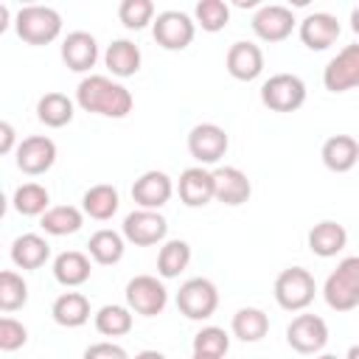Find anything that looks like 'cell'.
I'll return each mask as SVG.
<instances>
[{
  "label": "cell",
  "mask_w": 359,
  "mask_h": 359,
  "mask_svg": "<svg viewBox=\"0 0 359 359\" xmlns=\"http://www.w3.org/2000/svg\"><path fill=\"white\" fill-rule=\"evenodd\" d=\"M76 104L84 112H95L104 118H126L132 112L135 98L123 84L112 81L109 76L90 73L76 87Z\"/></svg>",
  "instance_id": "cell-1"
},
{
  "label": "cell",
  "mask_w": 359,
  "mask_h": 359,
  "mask_svg": "<svg viewBox=\"0 0 359 359\" xmlns=\"http://www.w3.org/2000/svg\"><path fill=\"white\" fill-rule=\"evenodd\" d=\"M323 297L334 311H353L359 306V258L348 255L323 283Z\"/></svg>",
  "instance_id": "cell-2"
},
{
  "label": "cell",
  "mask_w": 359,
  "mask_h": 359,
  "mask_svg": "<svg viewBox=\"0 0 359 359\" xmlns=\"http://www.w3.org/2000/svg\"><path fill=\"white\" fill-rule=\"evenodd\" d=\"M14 28L28 45H48L62 34V14L50 6H22L14 17Z\"/></svg>",
  "instance_id": "cell-3"
},
{
  "label": "cell",
  "mask_w": 359,
  "mask_h": 359,
  "mask_svg": "<svg viewBox=\"0 0 359 359\" xmlns=\"http://www.w3.org/2000/svg\"><path fill=\"white\" fill-rule=\"evenodd\" d=\"M317 294V280L303 266H289L275 278V303L283 311H303Z\"/></svg>",
  "instance_id": "cell-4"
},
{
  "label": "cell",
  "mask_w": 359,
  "mask_h": 359,
  "mask_svg": "<svg viewBox=\"0 0 359 359\" xmlns=\"http://www.w3.org/2000/svg\"><path fill=\"white\" fill-rule=\"evenodd\" d=\"M261 104L272 112H294L306 104V84L294 73H275L261 84Z\"/></svg>",
  "instance_id": "cell-5"
},
{
  "label": "cell",
  "mask_w": 359,
  "mask_h": 359,
  "mask_svg": "<svg viewBox=\"0 0 359 359\" xmlns=\"http://www.w3.org/2000/svg\"><path fill=\"white\" fill-rule=\"evenodd\" d=\"M177 309L188 320H208L219 309V289L208 278H188L177 292Z\"/></svg>",
  "instance_id": "cell-6"
},
{
  "label": "cell",
  "mask_w": 359,
  "mask_h": 359,
  "mask_svg": "<svg viewBox=\"0 0 359 359\" xmlns=\"http://www.w3.org/2000/svg\"><path fill=\"white\" fill-rule=\"evenodd\" d=\"M126 309L143 317H157L168 306V289L154 275H135L126 283Z\"/></svg>",
  "instance_id": "cell-7"
},
{
  "label": "cell",
  "mask_w": 359,
  "mask_h": 359,
  "mask_svg": "<svg viewBox=\"0 0 359 359\" xmlns=\"http://www.w3.org/2000/svg\"><path fill=\"white\" fill-rule=\"evenodd\" d=\"M151 34H154V42L160 48H165V50H182V48H188L194 42L196 25H194V20L185 11L168 8V11H160L151 20Z\"/></svg>",
  "instance_id": "cell-8"
},
{
  "label": "cell",
  "mask_w": 359,
  "mask_h": 359,
  "mask_svg": "<svg viewBox=\"0 0 359 359\" xmlns=\"http://www.w3.org/2000/svg\"><path fill=\"white\" fill-rule=\"evenodd\" d=\"M165 233H168V222H165V216H163L160 210H143V208L126 213V219H123V230H121L123 241H129V244H135V247H151V244H160V241L165 238Z\"/></svg>",
  "instance_id": "cell-9"
},
{
  "label": "cell",
  "mask_w": 359,
  "mask_h": 359,
  "mask_svg": "<svg viewBox=\"0 0 359 359\" xmlns=\"http://www.w3.org/2000/svg\"><path fill=\"white\" fill-rule=\"evenodd\" d=\"M286 342L289 348H294L297 353L314 356L325 348L328 342V325L320 314H297L289 325H286Z\"/></svg>",
  "instance_id": "cell-10"
},
{
  "label": "cell",
  "mask_w": 359,
  "mask_h": 359,
  "mask_svg": "<svg viewBox=\"0 0 359 359\" xmlns=\"http://www.w3.org/2000/svg\"><path fill=\"white\" fill-rule=\"evenodd\" d=\"M230 137L219 123H196L188 132V151L199 165H210L219 163L227 154Z\"/></svg>",
  "instance_id": "cell-11"
},
{
  "label": "cell",
  "mask_w": 359,
  "mask_h": 359,
  "mask_svg": "<svg viewBox=\"0 0 359 359\" xmlns=\"http://www.w3.org/2000/svg\"><path fill=\"white\" fill-rule=\"evenodd\" d=\"M14 157H17V168L22 174L39 177L56 163V143L48 135H31V137H22L17 143Z\"/></svg>",
  "instance_id": "cell-12"
},
{
  "label": "cell",
  "mask_w": 359,
  "mask_h": 359,
  "mask_svg": "<svg viewBox=\"0 0 359 359\" xmlns=\"http://www.w3.org/2000/svg\"><path fill=\"white\" fill-rule=\"evenodd\" d=\"M250 25H252V34L261 42H283L294 31L297 20H294L292 8L280 6V3H269V6H261L252 14V22Z\"/></svg>",
  "instance_id": "cell-13"
},
{
  "label": "cell",
  "mask_w": 359,
  "mask_h": 359,
  "mask_svg": "<svg viewBox=\"0 0 359 359\" xmlns=\"http://www.w3.org/2000/svg\"><path fill=\"white\" fill-rule=\"evenodd\" d=\"M323 84L331 93H348L359 84V45H345L323 70Z\"/></svg>",
  "instance_id": "cell-14"
},
{
  "label": "cell",
  "mask_w": 359,
  "mask_h": 359,
  "mask_svg": "<svg viewBox=\"0 0 359 359\" xmlns=\"http://www.w3.org/2000/svg\"><path fill=\"white\" fill-rule=\"evenodd\" d=\"M297 34H300V42L309 48V50H325L331 48L339 34H342V25L334 14L328 11H314V14H306L297 25Z\"/></svg>",
  "instance_id": "cell-15"
},
{
  "label": "cell",
  "mask_w": 359,
  "mask_h": 359,
  "mask_svg": "<svg viewBox=\"0 0 359 359\" xmlns=\"http://www.w3.org/2000/svg\"><path fill=\"white\" fill-rule=\"evenodd\" d=\"M171 194H174L171 177H168L165 171H157V168L143 171V174L135 180V185H132V199H135L137 208H143V210H160V208L171 199Z\"/></svg>",
  "instance_id": "cell-16"
},
{
  "label": "cell",
  "mask_w": 359,
  "mask_h": 359,
  "mask_svg": "<svg viewBox=\"0 0 359 359\" xmlns=\"http://www.w3.org/2000/svg\"><path fill=\"white\" fill-rule=\"evenodd\" d=\"M213 177V199H219L222 205H244L252 194V182L247 180V174L236 165H219L216 171H210Z\"/></svg>",
  "instance_id": "cell-17"
},
{
  "label": "cell",
  "mask_w": 359,
  "mask_h": 359,
  "mask_svg": "<svg viewBox=\"0 0 359 359\" xmlns=\"http://www.w3.org/2000/svg\"><path fill=\"white\" fill-rule=\"evenodd\" d=\"M224 65H227V73L236 79V81H252L261 76L264 70V50L255 45V42H247V39H238L227 48V56H224Z\"/></svg>",
  "instance_id": "cell-18"
},
{
  "label": "cell",
  "mask_w": 359,
  "mask_h": 359,
  "mask_svg": "<svg viewBox=\"0 0 359 359\" xmlns=\"http://www.w3.org/2000/svg\"><path fill=\"white\" fill-rule=\"evenodd\" d=\"M62 62L73 73H87L98 62V42L87 31H70L62 39Z\"/></svg>",
  "instance_id": "cell-19"
},
{
  "label": "cell",
  "mask_w": 359,
  "mask_h": 359,
  "mask_svg": "<svg viewBox=\"0 0 359 359\" xmlns=\"http://www.w3.org/2000/svg\"><path fill=\"white\" fill-rule=\"evenodd\" d=\"M177 194L188 208H205L213 199V177L205 165H191L180 174Z\"/></svg>",
  "instance_id": "cell-20"
},
{
  "label": "cell",
  "mask_w": 359,
  "mask_h": 359,
  "mask_svg": "<svg viewBox=\"0 0 359 359\" xmlns=\"http://www.w3.org/2000/svg\"><path fill=\"white\" fill-rule=\"evenodd\" d=\"M320 157H323V165H325L328 171L345 174V171H351V168L356 165V160H359V143H356V137H351V135H334V137H328V140L323 143Z\"/></svg>",
  "instance_id": "cell-21"
},
{
  "label": "cell",
  "mask_w": 359,
  "mask_h": 359,
  "mask_svg": "<svg viewBox=\"0 0 359 359\" xmlns=\"http://www.w3.org/2000/svg\"><path fill=\"white\" fill-rule=\"evenodd\" d=\"M118 208H121V194H118L115 185H107V182H98V185L87 188L84 196H81V213L95 219V222L112 219L118 213Z\"/></svg>",
  "instance_id": "cell-22"
},
{
  "label": "cell",
  "mask_w": 359,
  "mask_h": 359,
  "mask_svg": "<svg viewBox=\"0 0 359 359\" xmlns=\"http://www.w3.org/2000/svg\"><path fill=\"white\" fill-rule=\"evenodd\" d=\"M345 244H348V230L339 222L325 219V222H320V224H314L309 230V250L314 255H320V258L339 255L345 250Z\"/></svg>",
  "instance_id": "cell-23"
},
{
  "label": "cell",
  "mask_w": 359,
  "mask_h": 359,
  "mask_svg": "<svg viewBox=\"0 0 359 359\" xmlns=\"http://www.w3.org/2000/svg\"><path fill=\"white\" fill-rule=\"evenodd\" d=\"M50 258V244L39 233H22L11 244V264L17 269H39Z\"/></svg>",
  "instance_id": "cell-24"
},
{
  "label": "cell",
  "mask_w": 359,
  "mask_h": 359,
  "mask_svg": "<svg viewBox=\"0 0 359 359\" xmlns=\"http://www.w3.org/2000/svg\"><path fill=\"white\" fill-rule=\"evenodd\" d=\"M140 62H143L140 48H137L132 39H112V42L107 45L104 65H107V70H109L112 76L129 79V76H135V73L140 70Z\"/></svg>",
  "instance_id": "cell-25"
},
{
  "label": "cell",
  "mask_w": 359,
  "mask_h": 359,
  "mask_svg": "<svg viewBox=\"0 0 359 359\" xmlns=\"http://www.w3.org/2000/svg\"><path fill=\"white\" fill-rule=\"evenodd\" d=\"M90 272H93L90 255H84L79 250H65V252H59L53 258V278L62 286H67V289H76V286L87 283L90 280Z\"/></svg>",
  "instance_id": "cell-26"
},
{
  "label": "cell",
  "mask_w": 359,
  "mask_h": 359,
  "mask_svg": "<svg viewBox=\"0 0 359 359\" xmlns=\"http://www.w3.org/2000/svg\"><path fill=\"white\" fill-rule=\"evenodd\" d=\"M50 314L62 328H79L90 320V300L81 292H65L53 300Z\"/></svg>",
  "instance_id": "cell-27"
},
{
  "label": "cell",
  "mask_w": 359,
  "mask_h": 359,
  "mask_svg": "<svg viewBox=\"0 0 359 359\" xmlns=\"http://www.w3.org/2000/svg\"><path fill=\"white\" fill-rule=\"evenodd\" d=\"M84 224V213L76 205H53L39 216V227L48 236H73Z\"/></svg>",
  "instance_id": "cell-28"
},
{
  "label": "cell",
  "mask_w": 359,
  "mask_h": 359,
  "mask_svg": "<svg viewBox=\"0 0 359 359\" xmlns=\"http://www.w3.org/2000/svg\"><path fill=\"white\" fill-rule=\"evenodd\" d=\"M123 250H126L123 236L115 233V230H107V227H104V230H95V233L90 236V241H87L90 258H93L95 264H101V266L118 264V261L123 258Z\"/></svg>",
  "instance_id": "cell-29"
},
{
  "label": "cell",
  "mask_w": 359,
  "mask_h": 359,
  "mask_svg": "<svg viewBox=\"0 0 359 359\" xmlns=\"http://www.w3.org/2000/svg\"><path fill=\"white\" fill-rule=\"evenodd\" d=\"M230 328H233V337H238L241 342H258L269 331V317H266V311H261L255 306H244L233 314Z\"/></svg>",
  "instance_id": "cell-30"
},
{
  "label": "cell",
  "mask_w": 359,
  "mask_h": 359,
  "mask_svg": "<svg viewBox=\"0 0 359 359\" xmlns=\"http://www.w3.org/2000/svg\"><path fill=\"white\" fill-rule=\"evenodd\" d=\"M36 118L50 129H62L73 121V101L65 93H45L36 101Z\"/></svg>",
  "instance_id": "cell-31"
},
{
  "label": "cell",
  "mask_w": 359,
  "mask_h": 359,
  "mask_svg": "<svg viewBox=\"0 0 359 359\" xmlns=\"http://www.w3.org/2000/svg\"><path fill=\"white\" fill-rule=\"evenodd\" d=\"M191 264V244L182 238H171L157 252V275L160 278H177Z\"/></svg>",
  "instance_id": "cell-32"
},
{
  "label": "cell",
  "mask_w": 359,
  "mask_h": 359,
  "mask_svg": "<svg viewBox=\"0 0 359 359\" xmlns=\"http://www.w3.org/2000/svg\"><path fill=\"white\" fill-rule=\"evenodd\" d=\"M11 205H14V210L22 213V216H42V213L50 208V194H48V188L39 185V182H22V185L14 191Z\"/></svg>",
  "instance_id": "cell-33"
},
{
  "label": "cell",
  "mask_w": 359,
  "mask_h": 359,
  "mask_svg": "<svg viewBox=\"0 0 359 359\" xmlns=\"http://www.w3.org/2000/svg\"><path fill=\"white\" fill-rule=\"evenodd\" d=\"M132 325H135V320H132V311L126 306L107 303L95 311V331L104 337H123L132 331Z\"/></svg>",
  "instance_id": "cell-34"
},
{
  "label": "cell",
  "mask_w": 359,
  "mask_h": 359,
  "mask_svg": "<svg viewBox=\"0 0 359 359\" xmlns=\"http://www.w3.org/2000/svg\"><path fill=\"white\" fill-rule=\"evenodd\" d=\"M28 303V283L14 269H0V311H20Z\"/></svg>",
  "instance_id": "cell-35"
},
{
  "label": "cell",
  "mask_w": 359,
  "mask_h": 359,
  "mask_svg": "<svg viewBox=\"0 0 359 359\" xmlns=\"http://www.w3.org/2000/svg\"><path fill=\"white\" fill-rule=\"evenodd\" d=\"M230 22V6L224 0H199L194 8V25H202V31L216 34Z\"/></svg>",
  "instance_id": "cell-36"
},
{
  "label": "cell",
  "mask_w": 359,
  "mask_h": 359,
  "mask_svg": "<svg viewBox=\"0 0 359 359\" xmlns=\"http://www.w3.org/2000/svg\"><path fill=\"white\" fill-rule=\"evenodd\" d=\"M227 351H230V337H227L224 328H219V325H205L202 331L194 334V353L224 359Z\"/></svg>",
  "instance_id": "cell-37"
},
{
  "label": "cell",
  "mask_w": 359,
  "mask_h": 359,
  "mask_svg": "<svg viewBox=\"0 0 359 359\" xmlns=\"http://www.w3.org/2000/svg\"><path fill=\"white\" fill-rule=\"evenodd\" d=\"M118 20L129 31H140V28H146L154 20V3L151 0H121Z\"/></svg>",
  "instance_id": "cell-38"
},
{
  "label": "cell",
  "mask_w": 359,
  "mask_h": 359,
  "mask_svg": "<svg viewBox=\"0 0 359 359\" xmlns=\"http://www.w3.org/2000/svg\"><path fill=\"white\" fill-rule=\"evenodd\" d=\"M28 342V328L14 317H0V351H20Z\"/></svg>",
  "instance_id": "cell-39"
},
{
  "label": "cell",
  "mask_w": 359,
  "mask_h": 359,
  "mask_svg": "<svg viewBox=\"0 0 359 359\" xmlns=\"http://www.w3.org/2000/svg\"><path fill=\"white\" fill-rule=\"evenodd\" d=\"M81 359H129V353L118 342H93Z\"/></svg>",
  "instance_id": "cell-40"
},
{
  "label": "cell",
  "mask_w": 359,
  "mask_h": 359,
  "mask_svg": "<svg viewBox=\"0 0 359 359\" xmlns=\"http://www.w3.org/2000/svg\"><path fill=\"white\" fill-rule=\"evenodd\" d=\"M17 149V129L8 121H0V157Z\"/></svg>",
  "instance_id": "cell-41"
},
{
  "label": "cell",
  "mask_w": 359,
  "mask_h": 359,
  "mask_svg": "<svg viewBox=\"0 0 359 359\" xmlns=\"http://www.w3.org/2000/svg\"><path fill=\"white\" fill-rule=\"evenodd\" d=\"M8 25H11V11H8L6 3H0V34H6Z\"/></svg>",
  "instance_id": "cell-42"
},
{
  "label": "cell",
  "mask_w": 359,
  "mask_h": 359,
  "mask_svg": "<svg viewBox=\"0 0 359 359\" xmlns=\"http://www.w3.org/2000/svg\"><path fill=\"white\" fill-rule=\"evenodd\" d=\"M135 359H165V353H160V351H140V353H135Z\"/></svg>",
  "instance_id": "cell-43"
},
{
  "label": "cell",
  "mask_w": 359,
  "mask_h": 359,
  "mask_svg": "<svg viewBox=\"0 0 359 359\" xmlns=\"http://www.w3.org/2000/svg\"><path fill=\"white\" fill-rule=\"evenodd\" d=\"M6 210H8V199H6V194L0 191V219L6 216Z\"/></svg>",
  "instance_id": "cell-44"
},
{
  "label": "cell",
  "mask_w": 359,
  "mask_h": 359,
  "mask_svg": "<svg viewBox=\"0 0 359 359\" xmlns=\"http://www.w3.org/2000/svg\"><path fill=\"white\" fill-rule=\"evenodd\" d=\"M348 359H359V348H356V345L348 348Z\"/></svg>",
  "instance_id": "cell-45"
},
{
  "label": "cell",
  "mask_w": 359,
  "mask_h": 359,
  "mask_svg": "<svg viewBox=\"0 0 359 359\" xmlns=\"http://www.w3.org/2000/svg\"><path fill=\"white\" fill-rule=\"evenodd\" d=\"M314 359H339V356H334V353H320V356H314Z\"/></svg>",
  "instance_id": "cell-46"
},
{
  "label": "cell",
  "mask_w": 359,
  "mask_h": 359,
  "mask_svg": "<svg viewBox=\"0 0 359 359\" xmlns=\"http://www.w3.org/2000/svg\"><path fill=\"white\" fill-rule=\"evenodd\" d=\"M191 359H219V356H199V353H194Z\"/></svg>",
  "instance_id": "cell-47"
}]
</instances>
